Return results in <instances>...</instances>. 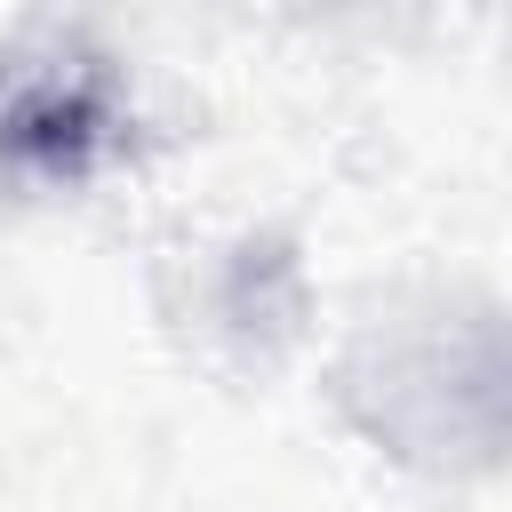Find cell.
Instances as JSON below:
<instances>
[{
	"mask_svg": "<svg viewBox=\"0 0 512 512\" xmlns=\"http://www.w3.org/2000/svg\"><path fill=\"white\" fill-rule=\"evenodd\" d=\"M96 136H104V104L80 80H40V88H24L0 112V144L16 160L48 168V176H80L88 152H96Z\"/></svg>",
	"mask_w": 512,
	"mask_h": 512,
	"instance_id": "6da1fadb",
	"label": "cell"
}]
</instances>
